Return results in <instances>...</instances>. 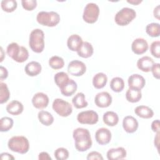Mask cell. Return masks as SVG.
Segmentation results:
<instances>
[{"label":"cell","instance_id":"cell-45","mask_svg":"<svg viewBox=\"0 0 160 160\" xmlns=\"http://www.w3.org/2000/svg\"><path fill=\"white\" fill-rule=\"evenodd\" d=\"M1 159H14V157H13L11 154L8 152H2L1 154Z\"/></svg>","mask_w":160,"mask_h":160},{"label":"cell","instance_id":"cell-12","mask_svg":"<svg viewBox=\"0 0 160 160\" xmlns=\"http://www.w3.org/2000/svg\"><path fill=\"white\" fill-rule=\"evenodd\" d=\"M95 138L98 144L106 145L108 144L111 139V132L108 128H99L95 133Z\"/></svg>","mask_w":160,"mask_h":160},{"label":"cell","instance_id":"cell-30","mask_svg":"<svg viewBox=\"0 0 160 160\" xmlns=\"http://www.w3.org/2000/svg\"><path fill=\"white\" fill-rule=\"evenodd\" d=\"M110 88L116 92L122 91L124 88V82L123 79L120 77L113 78L110 82Z\"/></svg>","mask_w":160,"mask_h":160},{"label":"cell","instance_id":"cell-7","mask_svg":"<svg viewBox=\"0 0 160 160\" xmlns=\"http://www.w3.org/2000/svg\"><path fill=\"white\" fill-rule=\"evenodd\" d=\"M99 14V6L94 2L88 3L84 9L82 18L88 23H94L98 19Z\"/></svg>","mask_w":160,"mask_h":160},{"label":"cell","instance_id":"cell-28","mask_svg":"<svg viewBox=\"0 0 160 160\" xmlns=\"http://www.w3.org/2000/svg\"><path fill=\"white\" fill-rule=\"evenodd\" d=\"M38 117L40 122L46 126L51 125L54 122V118L52 115L46 111H40L38 112Z\"/></svg>","mask_w":160,"mask_h":160},{"label":"cell","instance_id":"cell-35","mask_svg":"<svg viewBox=\"0 0 160 160\" xmlns=\"http://www.w3.org/2000/svg\"><path fill=\"white\" fill-rule=\"evenodd\" d=\"M54 79L56 84L59 88H61L68 81H69V78L67 73L64 72H59L54 75Z\"/></svg>","mask_w":160,"mask_h":160},{"label":"cell","instance_id":"cell-27","mask_svg":"<svg viewBox=\"0 0 160 160\" xmlns=\"http://www.w3.org/2000/svg\"><path fill=\"white\" fill-rule=\"evenodd\" d=\"M108 81L107 76L103 72L96 74L92 78V84L96 89H101L105 86Z\"/></svg>","mask_w":160,"mask_h":160},{"label":"cell","instance_id":"cell-25","mask_svg":"<svg viewBox=\"0 0 160 160\" xmlns=\"http://www.w3.org/2000/svg\"><path fill=\"white\" fill-rule=\"evenodd\" d=\"M126 98L130 102H137L142 98L141 91V89L129 88L126 92Z\"/></svg>","mask_w":160,"mask_h":160},{"label":"cell","instance_id":"cell-43","mask_svg":"<svg viewBox=\"0 0 160 160\" xmlns=\"http://www.w3.org/2000/svg\"><path fill=\"white\" fill-rule=\"evenodd\" d=\"M8 76V72L6 68L3 67L2 66H0V79L2 81L6 78H7Z\"/></svg>","mask_w":160,"mask_h":160},{"label":"cell","instance_id":"cell-33","mask_svg":"<svg viewBox=\"0 0 160 160\" xmlns=\"http://www.w3.org/2000/svg\"><path fill=\"white\" fill-rule=\"evenodd\" d=\"M13 119L9 117H2L0 119V131L6 132L10 130L13 126Z\"/></svg>","mask_w":160,"mask_h":160},{"label":"cell","instance_id":"cell-5","mask_svg":"<svg viewBox=\"0 0 160 160\" xmlns=\"http://www.w3.org/2000/svg\"><path fill=\"white\" fill-rule=\"evenodd\" d=\"M38 22L41 25L54 27L60 21V16L55 11H40L36 16Z\"/></svg>","mask_w":160,"mask_h":160},{"label":"cell","instance_id":"cell-29","mask_svg":"<svg viewBox=\"0 0 160 160\" xmlns=\"http://www.w3.org/2000/svg\"><path fill=\"white\" fill-rule=\"evenodd\" d=\"M72 102L77 109H81L86 107L88 104L86 101L85 95L82 92L77 93L72 99Z\"/></svg>","mask_w":160,"mask_h":160},{"label":"cell","instance_id":"cell-26","mask_svg":"<svg viewBox=\"0 0 160 160\" xmlns=\"http://www.w3.org/2000/svg\"><path fill=\"white\" fill-rule=\"evenodd\" d=\"M103 122L109 126H116L119 121L118 115L114 111H107L103 114Z\"/></svg>","mask_w":160,"mask_h":160},{"label":"cell","instance_id":"cell-40","mask_svg":"<svg viewBox=\"0 0 160 160\" xmlns=\"http://www.w3.org/2000/svg\"><path fill=\"white\" fill-rule=\"evenodd\" d=\"M86 159L88 160H94V159H98V160H102L103 158L101 155V153L97 151H92L89 152L88 156Z\"/></svg>","mask_w":160,"mask_h":160},{"label":"cell","instance_id":"cell-22","mask_svg":"<svg viewBox=\"0 0 160 160\" xmlns=\"http://www.w3.org/2000/svg\"><path fill=\"white\" fill-rule=\"evenodd\" d=\"M24 109V106L22 104L16 100H14L10 102L6 106V111L7 112L14 116H17L22 113Z\"/></svg>","mask_w":160,"mask_h":160},{"label":"cell","instance_id":"cell-24","mask_svg":"<svg viewBox=\"0 0 160 160\" xmlns=\"http://www.w3.org/2000/svg\"><path fill=\"white\" fill-rule=\"evenodd\" d=\"M135 114L144 119L151 118L154 116V112L151 108L147 106H138L134 109Z\"/></svg>","mask_w":160,"mask_h":160},{"label":"cell","instance_id":"cell-37","mask_svg":"<svg viewBox=\"0 0 160 160\" xmlns=\"http://www.w3.org/2000/svg\"><path fill=\"white\" fill-rule=\"evenodd\" d=\"M54 157L57 160H65L69 158V152L64 148H59L54 151Z\"/></svg>","mask_w":160,"mask_h":160},{"label":"cell","instance_id":"cell-13","mask_svg":"<svg viewBox=\"0 0 160 160\" xmlns=\"http://www.w3.org/2000/svg\"><path fill=\"white\" fill-rule=\"evenodd\" d=\"M32 103L33 106L37 109H44L48 105L49 98L46 94L39 92L33 96Z\"/></svg>","mask_w":160,"mask_h":160},{"label":"cell","instance_id":"cell-3","mask_svg":"<svg viewBox=\"0 0 160 160\" xmlns=\"http://www.w3.org/2000/svg\"><path fill=\"white\" fill-rule=\"evenodd\" d=\"M8 146L13 152L25 154L29 151V142L28 139L23 136H15L9 139Z\"/></svg>","mask_w":160,"mask_h":160},{"label":"cell","instance_id":"cell-21","mask_svg":"<svg viewBox=\"0 0 160 160\" xmlns=\"http://www.w3.org/2000/svg\"><path fill=\"white\" fill-rule=\"evenodd\" d=\"M42 67L40 63L37 61H31L28 62L24 68L26 73L29 76H36L41 72Z\"/></svg>","mask_w":160,"mask_h":160},{"label":"cell","instance_id":"cell-46","mask_svg":"<svg viewBox=\"0 0 160 160\" xmlns=\"http://www.w3.org/2000/svg\"><path fill=\"white\" fill-rule=\"evenodd\" d=\"M154 13V16L156 18L158 19H159V6H157L153 11Z\"/></svg>","mask_w":160,"mask_h":160},{"label":"cell","instance_id":"cell-16","mask_svg":"<svg viewBox=\"0 0 160 160\" xmlns=\"http://www.w3.org/2000/svg\"><path fill=\"white\" fill-rule=\"evenodd\" d=\"M138 125L137 119L131 116H127L122 120V127L125 131L128 133H132L136 131Z\"/></svg>","mask_w":160,"mask_h":160},{"label":"cell","instance_id":"cell-44","mask_svg":"<svg viewBox=\"0 0 160 160\" xmlns=\"http://www.w3.org/2000/svg\"><path fill=\"white\" fill-rule=\"evenodd\" d=\"M38 159L40 160H51V157L46 152H41L39 154Z\"/></svg>","mask_w":160,"mask_h":160},{"label":"cell","instance_id":"cell-31","mask_svg":"<svg viewBox=\"0 0 160 160\" xmlns=\"http://www.w3.org/2000/svg\"><path fill=\"white\" fill-rule=\"evenodd\" d=\"M146 32L151 37H158L160 34L159 24L157 22H152L148 24L146 27Z\"/></svg>","mask_w":160,"mask_h":160},{"label":"cell","instance_id":"cell-4","mask_svg":"<svg viewBox=\"0 0 160 160\" xmlns=\"http://www.w3.org/2000/svg\"><path fill=\"white\" fill-rule=\"evenodd\" d=\"M44 34L41 29H33L29 35V46L32 51L41 52L44 48Z\"/></svg>","mask_w":160,"mask_h":160},{"label":"cell","instance_id":"cell-10","mask_svg":"<svg viewBox=\"0 0 160 160\" xmlns=\"http://www.w3.org/2000/svg\"><path fill=\"white\" fill-rule=\"evenodd\" d=\"M86 71L85 64L78 60H73L71 61L68 66V72L74 76H81L83 75Z\"/></svg>","mask_w":160,"mask_h":160},{"label":"cell","instance_id":"cell-11","mask_svg":"<svg viewBox=\"0 0 160 160\" xmlns=\"http://www.w3.org/2000/svg\"><path fill=\"white\" fill-rule=\"evenodd\" d=\"M112 96L106 91L98 92L94 98V102L99 108H107L112 102Z\"/></svg>","mask_w":160,"mask_h":160},{"label":"cell","instance_id":"cell-6","mask_svg":"<svg viewBox=\"0 0 160 160\" xmlns=\"http://www.w3.org/2000/svg\"><path fill=\"white\" fill-rule=\"evenodd\" d=\"M136 16V12L132 8L125 7L119 10L114 16V21L118 25L123 26L129 24Z\"/></svg>","mask_w":160,"mask_h":160},{"label":"cell","instance_id":"cell-2","mask_svg":"<svg viewBox=\"0 0 160 160\" xmlns=\"http://www.w3.org/2000/svg\"><path fill=\"white\" fill-rule=\"evenodd\" d=\"M6 51L8 56L18 62H23L29 57L28 49L24 46H20L17 42L9 44Z\"/></svg>","mask_w":160,"mask_h":160},{"label":"cell","instance_id":"cell-9","mask_svg":"<svg viewBox=\"0 0 160 160\" xmlns=\"http://www.w3.org/2000/svg\"><path fill=\"white\" fill-rule=\"evenodd\" d=\"M98 113L92 110H88L79 112L77 116L78 121L82 124H94L98 122Z\"/></svg>","mask_w":160,"mask_h":160},{"label":"cell","instance_id":"cell-18","mask_svg":"<svg viewBox=\"0 0 160 160\" xmlns=\"http://www.w3.org/2000/svg\"><path fill=\"white\" fill-rule=\"evenodd\" d=\"M77 88V83L73 79H69L59 89L62 94L65 96H71L76 91Z\"/></svg>","mask_w":160,"mask_h":160},{"label":"cell","instance_id":"cell-47","mask_svg":"<svg viewBox=\"0 0 160 160\" xmlns=\"http://www.w3.org/2000/svg\"><path fill=\"white\" fill-rule=\"evenodd\" d=\"M127 2L134 5H138L142 2V0H127Z\"/></svg>","mask_w":160,"mask_h":160},{"label":"cell","instance_id":"cell-15","mask_svg":"<svg viewBox=\"0 0 160 160\" xmlns=\"http://www.w3.org/2000/svg\"><path fill=\"white\" fill-rule=\"evenodd\" d=\"M129 88L141 89L144 88L146 81L143 76L138 74H133L131 75L128 79Z\"/></svg>","mask_w":160,"mask_h":160},{"label":"cell","instance_id":"cell-20","mask_svg":"<svg viewBox=\"0 0 160 160\" xmlns=\"http://www.w3.org/2000/svg\"><path fill=\"white\" fill-rule=\"evenodd\" d=\"M81 37L76 34L71 35L67 40V46L72 51H77L82 43Z\"/></svg>","mask_w":160,"mask_h":160},{"label":"cell","instance_id":"cell-41","mask_svg":"<svg viewBox=\"0 0 160 160\" xmlns=\"http://www.w3.org/2000/svg\"><path fill=\"white\" fill-rule=\"evenodd\" d=\"M153 76L159 79V63H154L151 69Z\"/></svg>","mask_w":160,"mask_h":160},{"label":"cell","instance_id":"cell-8","mask_svg":"<svg viewBox=\"0 0 160 160\" xmlns=\"http://www.w3.org/2000/svg\"><path fill=\"white\" fill-rule=\"evenodd\" d=\"M52 107L53 110L62 117H67L72 112L71 104L60 98H56L53 101Z\"/></svg>","mask_w":160,"mask_h":160},{"label":"cell","instance_id":"cell-1","mask_svg":"<svg viewBox=\"0 0 160 160\" xmlns=\"http://www.w3.org/2000/svg\"><path fill=\"white\" fill-rule=\"evenodd\" d=\"M72 137L75 141V148L79 152H84L91 148L92 139L88 129L78 128L73 131Z\"/></svg>","mask_w":160,"mask_h":160},{"label":"cell","instance_id":"cell-14","mask_svg":"<svg viewBox=\"0 0 160 160\" xmlns=\"http://www.w3.org/2000/svg\"><path fill=\"white\" fill-rule=\"evenodd\" d=\"M148 49V42L143 38H136L132 42L131 49L136 54H142L146 52Z\"/></svg>","mask_w":160,"mask_h":160},{"label":"cell","instance_id":"cell-32","mask_svg":"<svg viewBox=\"0 0 160 160\" xmlns=\"http://www.w3.org/2000/svg\"><path fill=\"white\" fill-rule=\"evenodd\" d=\"M49 65L54 69H59L64 67V59L59 56H53L49 60Z\"/></svg>","mask_w":160,"mask_h":160},{"label":"cell","instance_id":"cell-42","mask_svg":"<svg viewBox=\"0 0 160 160\" xmlns=\"http://www.w3.org/2000/svg\"><path fill=\"white\" fill-rule=\"evenodd\" d=\"M151 129L154 132H159L160 130V127H159V120L156 119L152 121L151 123Z\"/></svg>","mask_w":160,"mask_h":160},{"label":"cell","instance_id":"cell-23","mask_svg":"<svg viewBox=\"0 0 160 160\" xmlns=\"http://www.w3.org/2000/svg\"><path fill=\"white\" fill-rule=\"evenodd\" d=\"M94 52L93 47L91 43L84 41L82 42L79 49L77 51L78 54L82 58H88L91 57Z\"/></svg>","mask_w":160,"mask_h":160},{"label":"cell","instance_id":"cell-19","mask_svg":"<svg viewBox=\"0 0 160 160\" xmlns=\"http://www.w3.org/2000/svg\"><path fill=\"white\" fill-rule=\"evenodd\" d=\"M154 63V60L148 56H145L138 60L137 66L141 71L148 72L151 71Z\"/></svg>","mask_w":160,"mask_h":160},{"label":"cell","instance_id":"cell-38","mask_svg":"<svg viewBox=\"0 0 160 160\" xmlns=\"http://www.w3.org/2000/svg\"><path fill=\"white\" fill-rule=\"evenodd\" d=\"M160 42L159 41H153L150 46V51L151 54L156 58H159L160 57Z\"/></svg>","mask_w":160,"mask_h":160},{"label":"cell","instance_id":"cell-34","mask_svg":"<svg viewBox=\"0 0 160 160\" xmlns=\"http://www.w3.org/2000/svg\"><path fill=\"white\" fill-rule=\"evenodd\" d=\"M1 6L3 11L11 12L17 8V2L15 0H2L1 2Z\"/></svg>","mask_w":160,"mask_h":160},{"label":"cell","instance_id":"cell-17","mask_svg":"<svg viewBox=\"0 0 160 160\" xmlns=\"http://www.w3.org/2000/svg\"><path fill=\"white\" fill-rule=\"evenodd\" d=\"M126 151L122 147L111 148L107 152V158L109 160H119L126 158Z\"/></svg>","mask_w":160,"mask_h":160},{"label":"cell","instance_id":"cell-39","mask_svg":"<svg viewBox=\"0 0 160 160\" xmlns=\"http://www.w3.org/2000/svg\"><path fill=\"white\" fill-rule=\"evenodd\" d=\"M21 4L22 8L27 11L33 10L37 6V1L36 0H22Z\"/></svg>","mask_w":160,"mask_h":160},{"label":"cell","instance_id":"cell-36","mask_svg":"<svg viewBox=\"0 0 160 160\" xmlns=\"http://www.w3.org/2000/svg\"><path fill=\"white\" fill-rule=\"evenodd\" d=\"M10 97V92L7 84L4 82L0 83V102L3 104L7 102Z\"/></svg>","mask_w":160,"mask_h":160}]
</instances>
